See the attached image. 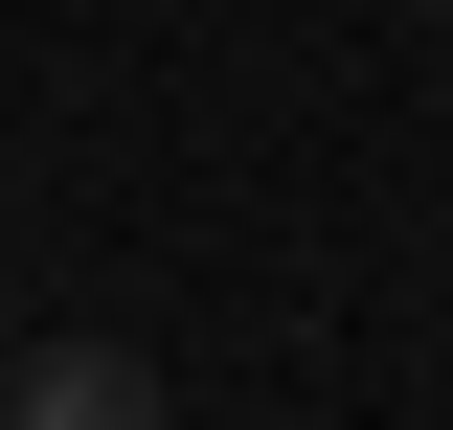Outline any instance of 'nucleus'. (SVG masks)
<instances>
[{
  "mask_svg": "<svg viewBox=\"0 0 453 430\" xmlns=\"http://www.w3.org/2000/svg\"><path fill=\"white\" fill-rule=\"evenodd\" d=\"M0 430H159L136 340H0Z\"/></svg>",
  "mask_w": 453,
  "mask_h": 430,
  "instance_id": "f257e3e1",
  "label": "nucleus"
},
{
  "mask_svg": "<svg viewBox=\"0 0 453 430\" xmlns=\"http://www.w3.org/2000/svg\"><path fill=\"white\" fill-rule=\"evenodd\" d=\"M0 340H23V295H0Z\"/></svg>",
  "mask_w": 453,
  "mask_h": 430,
  "instance_id": "f03ea898",
  "label": "nucleus"
}]
</instances>
